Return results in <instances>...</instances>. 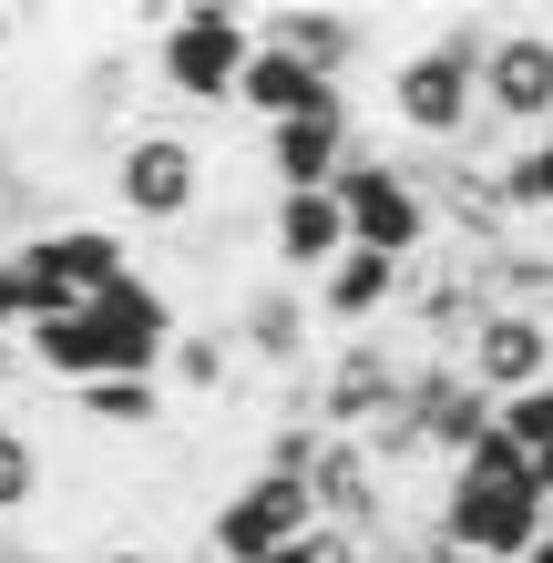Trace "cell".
<instances>
[{"label":"cell","mask_w":553,"mask_h":563,"mask_svg":"<svg viewBox=\"0 0 553 563\" xmlns=\"http://www.w3.org/2000/svg\"><path fill=\"white\" fill-rule=\"evenodd\" d=\"M523 563H553V543H533V553H523Z\"/></svg>","instance_id":"30"},{"label":"cell","mask_w":553,"mask_h":563,"mask_svg":"<svg viewBox=\"0 0 553 563\" xmlns=\"http://www.w3.org/2000/svg\"><path fill=\"white\" fill-rule=\"evenodd\" d=\"M533 492H543V503H553V441L533 451Z\"/></svg>","instance_id":"27"},{"label":"cell","mask_w":553,"mask_h":563,"mask_svg":"<svg viewBox=\"0 0 553 563\" xmlns=\"http://www.w3.org/2000/svg\"><path fill=\"white\" fill-rule=\"evenodd\" d=\"M0 563H62V553H42V543H21V533H0Z\"/></svg>","instance_id":"25"},{"label":"cell","mask_w":553,"mask_h":563,"mask_svg":"<svg viewBox=\"0 0 553 563\" xmlns=\"http://www.w3.org/2000/svg\"><path fill=\"white\" fill-rule=\"evenodd\" d=\"M339 256H349V216H339V195H267V277L318 287Z\"/></svg>","instance_id":"15"},{"label":"cell","mask_w":553,"mask_h":563,"mask_svg":"<svg viewBox=\"0 0 553 563\" xmlns=\"http://www.w3.org/2000/svg\"><path fill=\"white\" fill-rule=\"evenodd\" d=\"M482 123L512 144L553 134V21H493L482 52Z\"/></svg>","instance_id":"7"},{"label":"cell","mask_w":553,"mask_h":563,"mask_svg":"<svg viewBox=\"0 0 553 563\" xmlns=\"http://www.w3.org/2000/svg\"><path fill=\"white\" fill-rule=\"evenodd\" d=\"M369 144L360 103H329V113H298V123H267V195H329L339 164Z\"/></svg>","instance_id":"14"},{"label":"cell","mask_w":553,"mask_h":563,"mask_svg":"<svg viewBox=\"0 0 553 563\" xmlns=\"http://www.w3.org/2000/svg\"><path fill=\"white\" fill-rule=\"evenodd\" d=\"M308 512L318 533H349V543H389V512H400V482L379 472L360 441H329L308 461Z\"/></svg>","instance_id":"13"},{"label":"cell","mask_w":553,"mask_h":563,"mask_svg":"<svg viewBox=\"0 0 553 563\" xmlns=\"http://www.w3.org/2000/svg\"><path fill=\"white\" fill-rule=\"evenodd\" d=\"M451 369L493 400H523V389H553V308H482L472 339L451 349Z\"/></svg>","instance_id":"11"},{"label":"cell","mask_w":553,"mask_h":563,"mask_svg":"<svg viewBox=\"0 0 553 563\" xmlns=\"http://www.w3.org/2000/svg\"><path fill=\"white\" fill-rule=\"evenodd\" d=\"M21 267H31V287H42V318H62V308H92L113 277H134V246H123V225H92V216H52L31 246H11Z\"/></svg>","instance_id":"6"},{"label":"cell","mask_w":553,"mask_h":563,"mask_svg":"<svg viewBox=\"0 0 553 563\" xmlns=\"http://www.w3.org/2000/svg\"><path fill=\"white\" fill-rule=\"evenodd\" d=\"M493 430H502V441L533 461V451L553 441V389H523V400H502V420H493Z\"/></svg>","instance_id":"22"},{"label":"cell","mask_w":553,"mask_h":563,"mask_svg":"<svg viewBox=\"0 0 553 563\" xmlns=\"http://www.w3.org/2000/svg\"><path fill=\"white\" fill-rule=\"evenodd\" d=\"M339 216H349V246H369V256H400V267H420L431 256V195H420L410 175V154H389L379 134L339 164Z\"/></svg>","instance_id":"4"},{"label":"cell","mask_w":553,"mask_h":563,"mask_svg":"<svg viewBox=\"0 0 553 563\" xmlns=\"http://www.w3.org/2000/svg\"><path fill=\"white\" fill-rule=\"evenodd\" d=\"M256 42L298 52L318 82H339V92H349V73L379 52V21H360V11H267V21H256Z\"/></svg>","instance_id":"17"},{"label":"cell","mask_w":553,"mask_h":563,"mask_svg":"<svg viewBox=\"0 0 553 563\" xmlns=\"http://www.w3.org/2000/svg\"><path fill=\"white\" fill-rule=\"evenodd\" d=\"M369 563H462L441 533H389V543H369Z\"/></svg>","instance_id":"24"},{"label":"cell","mask_w":553,"mask_h":563,"mask_svg":"<svg viewBox=\"0 0 553 563\" xmlns=\"http://www.w3.org/2000/svg\"><path fill=\"white\" fill-rule=\"evenodd\" d=\"M21 379V339H0V389H11Z\"/></svg>","instance_id":"28"},{"label":"cell","mask_w":553,"mask_h":563,"mask_svg":"<svg viewBox=\"0 0 553 563\" xmlns=\"http://www.w3.org/2000/svg\"><path fill=\"white\" fill-rule=\"evenodd\" d=\"M482 52H493V21H431L420 42L389 52V82H379V113L400 144H462L472 113H482Z\"/></svg>","instance_id":"1"},{"label":"cell","mask_w":553,"mask_h":563,"mask_svg":"<svg viewBox=\"0 0 553 563\" xmlns=\"http://www.w3.org/2000/svg\"><path fill=\"white\" fill-rule=\"evenodd\" d=\"M31 318H42V287H31V267H21L11 246H0V339H21Z\"/></svg>","instance_id":"23"},{"label":"cell","mask_w":553,"mask_h":563,"mask_svg":"<svg viewBox=\"0 0 553 563\" xmlns=\"http://www.w3.org/2000/svg\"><path fill=\"white\" fill-rule=\"evenodd\" d=\"M318 512H308V482H277V472H246L225 503H206V522H195V543H206L215 563H267L287 543H308Z\"/></svg>","instance_id":"8"},{"label":"cell","mask_w":553,"mask_h":563,"mask_svg":"<svg viewBox=\"0 0 553 563\" xmlns=\"http://www.w3.org/2000/svg\"><path fill=\"white\" fill-rule=\"evenodd\" d=\"M329 103H349L339 82H318L298 52H277V42H256L246 52V73H236V113H256V123H298V113H329Z\"/></svg>","instance_id":"18"},{"label":"cell","mask_w":553,"mask_h":563,"mask_svg":"<svg viewBox=\"0 0 553 563\" xmlns=\"http://www.w3.org/2000/svg\"><path fill=\"white\" fill-rule=\"evenodd\" d=\"M400 389H410V349L389 339V328L339 339L329 369H318V430H329V441H360L379 410H400Z\"/></svg>","instance_id":"10"},{"label":"cell","mask_w":553,"mask_h":563,"mask_svg":"<svg viewBox=\"0 0 553 563\" xmlns=\"http://www.w3.org/2000/svg\"><path fill=\"white\" fill-rule=\"evenodd\" d=\"M267 563H329V543L308 533V543H287V553H267Z\"/></svg>","instance_id":"26"},{"label":"cell","mask_w":553,"mask_h":563,"mask_svg":"<svg viewBox=\"0 0 553 563\" xmlns=\"http://www.w3.org/2000/svg\"><path fill=\"white\" fill-rule=\"evenodd\" d=\"M144 73L195 113H225L236 103V73H246V52H256V21L246 11H215V0H165V11H144Z\"/></svg>","instance_id":"3"},{"label":"cell","mask_w":553,"mask_h":563,"mask_svg":"<svg viewBox=\"0 0 553 563\" xmlns=\"http://www.w3.org/2000/svg\"><path fill=\"white\" fill-rule=\"evenodd\" d=\"M533 246H543V267H553V216H543V225H533Z\"/></svg>","instance_id":"29"},{"label":"cell","mask_w":553,"mask_h":563,"mask_svg":"<svg viewBox=\"0 0 553 563\" xmlns=\"http://www.w3.org/2000/svg\"><path fill=\"white\" fill-rule=\"evenodd\" d=\"M543 543H553V503H543Z\"/></svg>","instance_id":"31"},{"label":"cell","mask_w":553,"mask_h":563,"mask_svg":"<svg viewBox=\"0 0 553 563\" xmlns=\"http://www.w3.org/2000/svg\"><path fill=\"white\" fill-rule=\"evenodd\" d=\"M225 339H236L246 369H267V379H308V358H318V308H308V287H298V277H267V267H256L236 297H225Z\"/></svg>","instance_id":"9"},{"label":"cell","mask_w":553,"mask_h":563,"mask_svg":"<svg viewBox=\"0 0 553 563\" xmlns=\"http://www.w3.org/2000/svg\"><path fill=\"white\" fill-rule=\"evenodd\" d=\"M400 410H410V430H420V451L441 461H462V451H482L493 441V420H502V400L493 389H472L451 358H410V389H400Z\"/></svg>","instance_id":"12"},{"label":"cell","mask_w":553,"mask_h":563,"mask_svg":"<svg viewBox=\"0 0 553 563\" xmlns=\"http://www.w3.org/2000/svg\"><path fill=\"white\" fill-rule=\"evenodd\" d=\"M73 410L103 430V441H154V430H165V410H175V389H165V379H82Z\"/></svg>","instance_id":"19"},{"label":"cell","mask_w":553,"mask_h":563,"mask_svg":"<svg viewBox=\"0 0 553 563\" xmlns=\"http://www.w3.org/2000/svg\"><path fill=\"white\" fill-rule=\"evenodd\" d=\"M236 339H225V318H185L175 349H165V389H185V400H225L236 389Z\"/></svg>","instance_id":"20"},{"label":"cell","mask_w":553,"mask_h":563,"mask_svg":"<svg viewBox=\"0 0 553 563\" xmlns=\"http://www.w3.org/2000/svg\"><path fill=\"white\" fill-rule=\"evenodd\" d=\"M400 287H410V267H400V256L349 246L339 267L308 287V308H318V328H339V339H369V328H389V318H400Z\"/></svg>","instance_id":"16"},{"label":"cell","mask_w":553,"mask_h":563,"mask_svg":"<svg viewBox=\"0 0 553 563\" xmlns=\"http://www.w3.org/2000/svg\"><path fill=\"white\" fill-rule=\"evenodd\" d=\"M42 492H52V441L21 410H0V522H31Z\"/></svg>","instance_id":"21"},{"label":"cell","mask_w":553,"mask_h":563,"mask_svg":"<svg viewBox=\"0 0 553 563\" xmlns=\"http://www.w3.org/2000/svg\"><path fill=\"white\" fill-rule=\"evenodd\" d=\"M420 533H441L462 563H523L543 543V492H533V461L523 482H472V472H441L431 492V522Z\"/></svg>","instance_id":"5"},{"label":"cell","mask_w":553,"mask_h":563,"mask_svg":"<svg viewBox=\"0 0 553 563\" xmlns=\"http://www.w3.org/2000/svg\"><path fill=\"white\" fill-rule=\"evenodd\" d=\"M225 175V154L195 134V123H123V144L103 154V195L123 225H154V236H175V225L206 216V195Z\"/></svg>","instance_id":"2"}]
</instances>
